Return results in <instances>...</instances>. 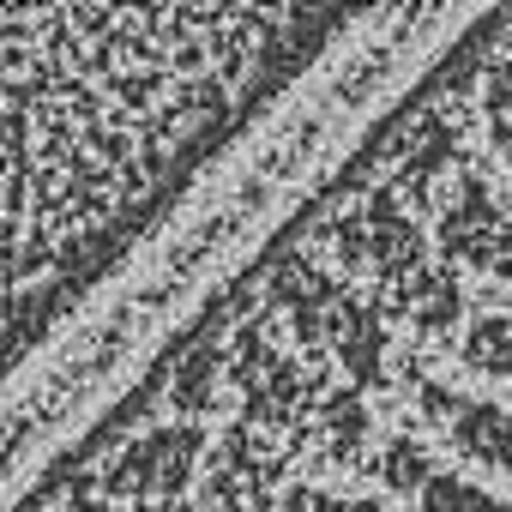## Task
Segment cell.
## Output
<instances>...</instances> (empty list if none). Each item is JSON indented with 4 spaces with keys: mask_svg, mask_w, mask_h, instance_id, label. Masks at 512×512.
<instances>
[{
    "mask_svg": "<svg viewBox=\"0 0 512 512\" xmlns=\"http://www.w3.org/2000/svg\"><path fill=\"white\" fill-rule=\"evenodd\" d=\"M416 43H380L374 55H350L344 67H320L314 91L278 115L260 139H253L235 163L217 169V181L163 229L145 241L139 266L85 314V326H73L25 386L7 392L0 404V500L13 488H25V476L79 434V422L91 416V404L115 398L127 368H139V356L169 332L175 308H187L235 253L266 229L272 211H284L302 187V175L332 151V139H344L356 127V115L380 97V85L392 73L410 67Z\"/></svg>",
    "mask_w": 512,
    "mask_h": 512,
    "instance_id": "cell-1",
    "label": "cell"
}]
</instances>
